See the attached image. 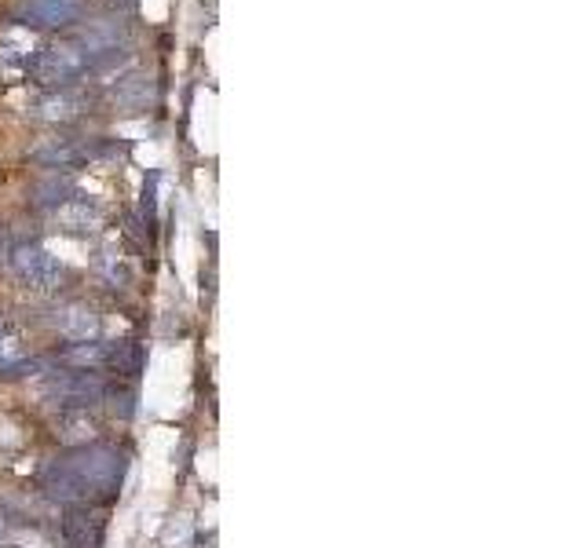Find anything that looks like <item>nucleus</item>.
<instances>
[{
    "mask_svg": "<svg viewBox=\"0 0 585 548\" xmlns=\"http://www.w3.org/2000/svg\"><path fill=\"white\" fill-rule=\"evenodd\" d=\"M33 85L41 88H74V81H81L85 74H92V59L77 41H52L37 48L33 59L26 63Z\"/></svg>",
    "mask_w": 585,
    "mask_h": 548,
    "instance_id": "f03ea898",
    "label": "nucleus"
},
{
    "mask_svg": "<svg viewBox=\"0 0 585 548\" xmlns=\"http://www.w3.org/2000/svg\"><path fill=\"white\" fill-rule=\"evenodd\" d=\"M158 92H154V77L143 74V70H132V74L117 77L114 85H110V103L117 110H128V114H139V110H147L154 106Z\"/></svg>",
    "mask_w": 585,
    "mask_h": 548,
    "instance_id": "f8f14e48",
    "label": "nucleus"
},
{
    "mask_svg": "<svg viewBox=\"0 0 585 548\" xmlns=\"http://www.w3.org/2000/svg\"><path fill=\"white\" fill-rule=\"evenodd\" d=\"M52 223L66 234H96L103 227V209H99L96 198H88L77 190L74 198L63 201L59 209L52 212Z\"/></svg>",
    "mask_w": 585,
    "mask_h": 548,
    "instance_id": "9d476101",
    "label": "nucleus"
},
{
    "mask_svg": "<svg viewBox=\"0 0 585 548\" xmlns=\"http://www.w3.org/2000/svg\"><path fill=\"white\" fill-rule=\"evenodd\" d=\"M103 271H107V278L114 285H121V289H125L128 282H132V274H128V267L121 264V260H117V256H107V260H103Z\"/></svg>",
    "mask_w": 585,
    "mask_h": 548,
    "instance_id": "a211bd4d",
    "label": "nucleus"
},
{
    "mask_svg": "<svg viewBox=\"0 0 585 548\" xmlns=\"http://www.w3.org/2000/svg\"><path fill=\"white\" fill-rule=\"evenodd\" d=\"M103 4H107V8L114 11V15H125V11L136 8V0H103Z\"/></svg>",
    "mask_w": 585,
    "mask_h": 548,
    "instance_id": "6ab92c4d",
    "label": "nucleus"
},
{
    "mask_svg": "<svg viewBox=\"0 0 585 548\" xmlns=\"http://www.w3.org/2000/svg\"><path fill=\"white\" fill-rule=\"evenodd\" d=\"M63 461L70 464V472L77 475V483L85 486L88 505H92V501L107 505V501H114L117 497L121 479H125V454H121V450L103 446V443H92V446H77V450H70Z\"/></svg>",
    "mask_w": 585,
    "mask_h": 548,
    "instance_id": "f257e3e1",
    "label": "nucleus"
},
{
    "mask_svg": "<svg viewBox=\"0 0 585 548\" xmlns=\"http://www.w3.org/2000/svg\"><path fill=\"white\" fill-rule=\"evenodd\" d=\"M103 534H107V519L99 516L96 508H88V505L66 508V516H63L66 548H103Z\"/></svg>",
    "mask_w": 585,
    "mask_h": 548,
    "instance_id": "1a4fd4ad",
    "label": "nucleus"
},
{
    "mask_svg": "<svg viewBox=\"0 0 585 548\" xmlns=\"http://www.w3.org/2000/svg\"><path fill=\"white\" fill-rule=\"evenodd\" d=\"M110 395V384L99 369H59L44 380V399L63 410H92Z\"/></svg>",
    "mask_w": 585,
    "mask_h": 548,
    "instance_id": "7ed1b4c3",
    "label": "nucleus"
},
{
    "mask_svg": "<svg viewBox=\"0 0 585 548\" xmlns=\"http://www.w3.org/2000/svg\"><path fill=\"white\" fill-rule=\"evenodd\" d=\"M55 435H59V439H63L70 450L99 443L96 413H92V410H63L59 417H55Z\"/></svg>",
    "mask_w": 585,
    "mask_h": 548,
    "instance_id": "4468645a",
    "label": "nucleus"
},
{
    "mask_svg": "<svg viewBox=\"0 0 585 548\" xmlns=\"http://www.w3.org/2000/svg\"><path fill=\"white\" fill-rule=\"evenodd\" d=\"M30 158L37 165L52 172H74L88 161H96V139H74V136H52V139H41L37 147L30 150Z\"/></svg>",
    "mask_w": 585,
    "mask_h": 548,
    "instance_id": "423d86ee",
    "label": "nucleus"
},
{
    "mask_svg": "<svg viewBox=\"0 0 585 548\" xmlns=\"http://www.w3.org/2000/svg\"><path fill=\"white\" fill-rule=\"evenodd\" d=\"M107 362L121 380H139L143 366H147V348L139 340H117L107 348Z\"/></svg>",
    "mask_w": 585,
    "mask_h": 548,
    "instance_id": "2eb2a0df",
    "label": "nucleus"
},
{
    "mask_svg": "<svg viewBox=\"0 0 585 548\" xmlns=\"http://www.w3.org/2000/svg\"><path fill=\"white\" fill-rule=\"evenodd\" d=\"M37 362L26 355V344H22V329L11 322L8 315H0V377H22V373H33Z\"/></svg>",
    "mask_w": 585,
    "mask_h": 548,
    "instance_id": "ddd939ff",
    "label": "nucleus"
},
{
    "mask_svg": "<svg viewBox=\"0 0 585 548\" xmlns=\"http://www.w3.org/2000/svg\"><path fill=\"white\" fill-rule=\"evenodd\" d=\"M81 19V0H26L19 22L30 30H66Z\"/></svg>",
    "mask_w": 585,
    "mask_h": 548,
    "instance_id": "6e6552de",
    "label": "nucleus"
},
{
    "mask_svg": "<svg viewBox=\"0 0 585 548\" xmlns=\"http://www.w3.org/2000/svg\"><path fill=\"white\" fill-rule=\"evenodd\" d=\"M59 362L66 369H99L107 362V344H99V340H74L66 351H59Z\"/></svg>",
    "mask_w": 585,
    "mask_h": 548,
    "instance_id": "f3484780",
    "label": "nucleus"
},
{
    "mask_svg": "<svg viewBox=\"0 0 585 548\" xmlns=\"http://www.w3.org/2000/svg\"><path fill=\"white\" fill-rule=\"evenodd\" d=\"M85 114H92V95L77 88H52L30 103V117L44 125H74Z\"/></svg>",
    "mask_w": 585,
    "mask_h": 548,
    "instance_id": "39448f33",
    "label": "nucleus"
},
{
    "mask_svg": "<svg viewBox=\"0 0 585 548\" xmlns=\"http://www.w3.org/2000/svg\"><path fill=\"white\" fill-rule=\"evenodd\" d=\"M48 326L66 337L70 344L74 340H96L99 337V311L85 300H66V304L52 307V315H48Z\"/></svg>",
    "mask_w": 585,
    "mask_h": 548,
    "instance_id": "0eeeda50",
    "label": "nucleus"
},
{
    "mask_svg": "<svg viewBox=\"0 0 585 548\" xmlns=\"http://www.w3.org/2000/svg\"><path fill=\"white\" fill-rule=\"evenodd\" d=\"M8 267L15 271V278H19L26 289H33V293H59V285L66 282V267L37 242L15 245L8 253Z\"/></svg>",
    "mask_w": 585,
    "mask_h": 548,
    "instance_id": "20e7f679",
    "label": "nucleus"
},
{
    "mask_svg": "<svg viewBox=\"0 0 585 548\" xmlns=\"http://www.w3.org/2000/svg\"><path fill=\"white\" fill-rule=\"evenodd\" d=\"M77 194V183L70 180V176H63V172H52L48 180H41L37 187H33V205L44 212H55L63 201H70Z\"/></svg>",
    "mask_w": 585,
    "mask_h": 548,
    "instance_id": "dca6fc26",
    "label": "nucleus"
},
{
    "mask_svg": "<svg viewBox=\"0 0 585 548\" xmlns=\"http://www.w3.org/2000/svg\"><path fill=\"white\" fill-rule=\"evenodd\" d=\"M41 490H44V497H52L55 505H66V508L88 505L85 486L77 483V475L70 472V464H66L63 457H55L52 464H44V472H41Z\"/></svg>",
    "mask_w": 585,
    "mask_h": 548,
    "instance_id": "9b49d317",
    "label": "nucleus"
}]
</instances>
